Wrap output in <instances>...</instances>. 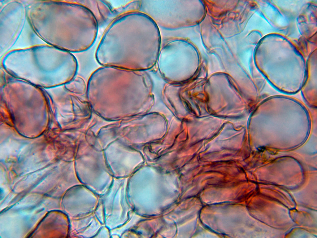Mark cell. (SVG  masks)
<instances>
[{"mask_svg":"<svg viewBox=\"0 0 317 238\" xmlns=\"http://www.w3.org/2000/svg\"><path fill=\"white\" fill-rule=\"evenodd\" d=\"M78 2L91 11L98 24L106 21L115 13L111 5L106 1L78 0Z\"/></svg>","mask_w":317,"mask_h":238,"instance_id":"1","label":"cell"}]
</instances>
